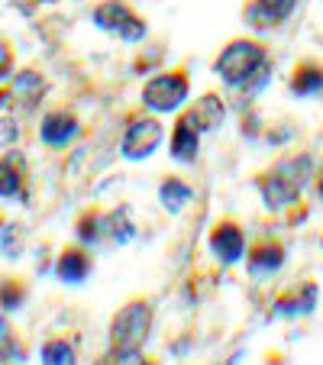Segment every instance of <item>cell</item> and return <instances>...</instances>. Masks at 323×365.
Wrapping results in <instances>:
<instances>
[{
	"label": "cell",
	"mask_w": 323,
	"mask_h": 365,
	"mask_svg": "<svg viewBox=\"0 0 323 365\" xmlns=\"http://www.w3.org/2000/svg\"><path fill=\"white\" fill-rule=\"evenodd\" d=\"M291 91L301 97H310V94H317V91H323V68L320 65H310V62L297 65L294 78H291Z\"/></svg>",
	"instance_id": "cell-16"
},
{
	"label": "cell",
	"mask_w": 323,
	"mask_h": 365,
	"mask_svg": "<svg viewBox=\"0 0 323 365\" xmlns=\"http://www.w3.org/2000/svg\"><path fill=\"white\" fill-rule=\"evenodd\" d=\"M198 149H200V130L188 117H181L172 133V155L178 162H194L198 159Z\"/></svg>",
	"instance_id": "cell-13"
},
{
	"label": "cell",
	"mask_w": 323,
	"mask_h": 365,
	"mask_svg": "<svg viewBox=\"0 0 323 365\" xmlns=\"http://www.w3.org/2000/svg\"><path fill=\"white\" fill-rule=\"evenodd\" d=\"M317 191H320V197H323V175H320V185H317Z\"/></svg>",
	"instance_id": "cell-27"
},
{
	"label": "cell",
	"mask_w": 323,
	"mask_h": 365,
	"mask_svg": "<svg viewBox=\"0 0 323 365\" xmlns=\"http://www.w3.org/2000/svg\"><path fill=\"white\" fill-rule=\"evenodd\" d=\"M101 227H103V233L111 236L113 242H130L133 240V233H136V230H133V223H130V214H126L123 207H120V210H113V214H107L101 220Z\"/></svg>",
	"instance_id": "cell-20"
},
{
	"label": "cell",
	"mask_w": 323,
	"mask_h": 365,
	"mask_svg": "<svg viewBox=\"0 0 323 365\" xmlns=\"http://www.w3.org/2000/svg\"><path fill=\"white\" fill-rule=\"evenodd\" d=\"M26 304V282L0 275V310H20Z\"/></svg>",
	"instance_id": "cell-17"
},
{
	"label": "cell",
	"mask_w": 323,
	"mask_h": 365,
	"mask_svg": "<svg viewBox=\"0 0 323 365\" xmlns=\"http://www.w3.org/2000/svg\"><path fill=\"white\" fill-rule=\"evenodd\" d=\"M162 136H165V130H162V123H158V120L139 117V120H133L130 130L123 133L120 152H123V159H130V162H143V159H149L152 152L158 149Z\"/></svg>",
	"instance_id": "cell-7"
},
{
	"label": "cell",
	"mask_w": 323,
	"mask_h": 365,
	"mask_svg": "<svg viewBox=\"0 0 323 365\" xmlns=\"http://www.w3.org/2000/svg\"><path fill=\"white\" fill-rule=\"evenodd\" d=\"M317 304V288L314 284H304V294L301 297H278L275 310L282 317H294V314H310Z\"/></svg>",
	"instance_id": "cell-19"
},
{
	"label": "cell",
	"mask_w": 323,
	"mask_h": 365,
	"mask_svg": "<svg viewBox=\"0 0 323 365\" xmlns=\"http://www.w3.org/2000/svg\"><path fill=\"white\" fill-rule=\"evenodd\" d=\"M101 220H103L101 214H84L81 220H78V240L81 242H97L101 240V233H103Z\"/></svg>",
	"instance_id": "cell-24"
},
{
	"label": "cell",
	"mask_w": 323,
	"mask_h": 365,
	"mask_svg": "<svg viewBox=\"0 0 323 365\" xmlns=\"http://www.w3.org/2000/svg\"><path fill=\"white\" fill-rule=\"evenodd\" d=\"M185 117L191 120L200 133L220 130V123H223V101H220V97H213V94H207V97H200V101L194 103Z\"/></svg>",
	"instance_id": "cell-14"
},
{
	"label": "cell",
	"mask_w": 323,
	"mask_h": 365,
	"mask_svg": "<svg viewBox=\"0 0 323 365\" xmlns=\"http://www.w3.org/2000/svg\"><path fill=\"white\" fill-rule=\"evenodd\" d=\"M0 230H4V214H0Z\"/></svg>",
	"instance_id": "cell-29"
},
{
	"label": "cell",
	"mask_w": 323,
	"mask_h": 365,
	"mask_svg": "<svg viewBox=\"0 0 323 365\" xmlns=\"http://www.w3.org/2000/svg\"><path fill=\"white\" fill-rule=\"evenodd\" d=\"M46 94V78L33 68H20L7 78V84L0 88V110H33Z\"/></svg>",
	"instance_id": "cell-4"
},
{
	"label": "cell",
	"mask_w": 323,
	"mask_h": 365,
	"mask_svg": "<svg viewBox=\"0 0 323 365\" xmlns=\"http://www.w3.org/2000/svg\"><path fill=\"white\" fill-rule=\"evenodd\" d=\"M307 178H310V159L307 155L278 162L272 172H265L259 178V191H262L265 207L268 210H278V207L297 200L301 191H304V185H307Z\"/></svg>",
	"instance_id": "cell-2"
},
{
	"label": "cell",
	"mask_w": 323,
	"mask_h": 365,
	"mask_svg": "<svg viewBox=\"0 0 323 365\" xmlns=\"http://www.w3.org/2000/svg\"><path fill=\"white\" fill-rule=\"evenodd\" d=\"M56 275L62 278L65 284H81L84 278L91 275V255L78 246L65 249V252L58 255V262H56Z\"/></svg>",
	"instance_id": "cell-12"
},
{
	"label": "cell",
	"mask_w": 323,
	"mask_h": 365,
	"mask_svg": "<svg viewBox=\"0 0 323 365\" xmlns=\"http://www.w3.org/2000/svg\"><path fill=\"white\" fill-rule=\"evenodd\" d=\"M4 242H0V246H4V255H7V259H20L23 255V242H26V233H23V227L20 223H4Z\"/></svg>",
	"instance_id": "cell-23"
},
{
	"label": "cell",
	"mask_w": 323,
	"mask_h": 365,
	"mask_svg": "<svg viewBox=\"0 0 323 365\" xmlns=\"http://www.w3.org/2000/svg\"><path fill=\"white\" fill-rule=\"evenodd\" d=\"M33 4H56V0H33Z\"/></svg>",
	"instance_id": "cell-28"
},
{
	"label": "cell",
	"mask_w": 323,
	"mask_h": 365,
	"mask_svg": "<svg viewBox=\"0 0 323 365\" xmlns=\"http://www.w3.org/2000/svg\"><path fill=\"white\" fill-rule=\"evenodd\" d=\"M94 26H101L103 33H113L126 42H139L145 36V23L126 7L123 0H103L94 7Z\"/></svg>",
	"instance_id": "cell-5"
},
{
	"label": "cell",
	"mask_w": 323,
	"mask_h": 365,
	"mask_svg": "<svg viewBox=\"0 0 323 365\" xmlns=\"http://www.w3.org/2000/svg\"><path fill=\"white\" fill-rule=\"evenodd\" d=\"M29 191V162L20 149L10 145L0 155V197L4 200H26Z\"/></svg>",
	"instance_id": "cell-8"
},
{
	"label": "cell",
	"mask_w": 323,
	"mask_h": 365,
	"mask_svg": "<svg viewBox=\"0 0 323 365\" xmlns=\"http://www.w3.org/2000/svg\"><path fill=\"white\" fill-rule=\"evenodd\" d=\"M294 4L297 0H255L252 7L246 10V20L252 23L255 29H272L282 20H288Z\"/></svg>",
	"instance_id": "cell-11"
},
{
	"label": "cell",
	"mask_w": 323,
	"mask_h": 365,
	"mask_svg": "<svg viewBox=\"0 0 323 365\" xmlns=\"http://www.w3.org/2000/svg\"><path fill=\"white\" fill-rule=\"evenodd\" d=\"M282 262H284V249L278 246V242H262V246H255L252 252H249V269H252L255 275L278 272Z\"/></svg>",
	"instance_id": "cell-15"
},
{
	"label": "cell",
	"mask_w": 323,
	"mask_h": 365,
	"mask_svg": "<svg viewBox=\"0 0 323 365\" xmlns=\"http://www.w3.org/2000/svg\"><path fill=\"white\" fill-rule=\"evenodd\" d=\"M81 136V123L71 110H48L39 123V139L52 149H65Z\"/></svg>",
	"instance_id": "cell-9"
},
{
	"label": "cell",
	"mask_w": 323,
	"mask_h": 365,
	"mask_svg": "<svg viewBox=\"0 0 323 365\" xmlns=\"http://www.w3.org/2000/svg\"><path fill=\"white\" fill-rule=\"evenodd\" d=\"M14 65H16V52L7 39H0V81H7L14 75Z\"/></svg>",
	"instance_id": "cell-25"
},
{
	"label": "cell",
	"mask_w": 323,
	"mask_h": 365,
	"mask_svg": "<svg viewBox=\"0 0 323 365\" xmlns=\"http://www.w3.org/2000/svg\"><path fill=\"white\" fill-rule=\"evenodd\" d=\"M217 75L230 84V88H240V84H249L252 78H262L268 71V56L265 48L252 39H236L230 42L227 48L217 58Z\"/></svg>",
	"instance_id": "cell-3"
},
{
	"label": "cell",
	"mask_w": 323,
	"mask_h": 365,
	"mask_svg": "<svg viewBox=\"0 0 323 365\" xmlns=\"http://www.w3.org/2000/svg\"><path fill=\"white\" fill-rule=\"evenodd\" d=\"M26 352L20 349V336H16L14 324H10L4 314H0V362H10V359H23Z\"/></svg>",
	"instance_id": "cell-21"
},
{
	"label": "cell",
	"mask_w": 323,
	"mask_h": 365,
	"mask_svg": "<svg viewBox=\"0 0 323 365\" xmlns=\"http://www.w3.org/2000/svg\"><path fill=\"white\" fill-rule=\"evenodd\" d=\"M152 307L145 301H130L111 324V356L120 362H136L143 343L149 339Z\"/></svg>",
	"instance_id": "cell-1"
},
{
	"label": "cell",
	"mask_w": 323,
	"mask_h": 365,
	"mask_svg": "<svg viewBox=\"0 0 323 365\" xmlns=\"http://www.w3.org/2000/svg\"><path fill=\"white\" fill-rule=\"evenodd\" d=\"M158 197H162V204H165L168 214H178L181 207L191 200V187H188L181 178H168L165 185L158 187Z\"/></svg>",
	"instance_id": "cell-18"
},
{
	"label": "cell",
	"mask_w": 323,
	"mask_h": 365,
	"mask_svg": "<svg viewBox=\"0 0 323 365\" xmlns=\"http://www.w3.org/2000/svg\"><path fill=\"white\" fill-rule=\"evenodd\" d=\"M210 249H213V255L220 259V262H227V265H233L236 259H242V249H246V240H242V233H240V227L236 223H220V227L210 233Z\"/></svg>",
	"instance_id": "cell-10"
},
{
	"label": "cell",
	"mask_w": 323,
	"mask_h": 365,
	"mask_svg": "<svg viewBox=\"0 0 323 365\" xmlns=\"http://www.w3.org/2000/svg\"><path fill=\"white\" fill-rule=\"evenodd\" d=\"M188 78L181 71H168V75H155L149 78V84L143 88V103L155 113H168L178 110L181 103L188 101Z\"/></svg>",
	"instance_id": "cell-6"
},
{
	"label": "cell",
	"mask_w": 323,
	"mask_h": 365,
	"mask_svg": "<svg viewBox=\"0 0 323 365\" xmlns=\"http://www.w3.org/2000/svg\"><path fill=\"white\" fill-rule=\"evenodd\" d=\"M20 139V123L14 117H0V143H16Z\"/></svg>",
	"instance_id": "cell-26"
},
{
	"label": "cell",
	"mask_w": 323,
	"mask_h": 365,
	"mask_svg": "<svg viewBox=\"0 0 323 365\" xmlns=\"http://www.w3.org/2000/svg\"><path fill=\"white\" fill-rule=\"evenodd\" d=\"M39 356H42V362H48V365H71L75 362V346L58 336V339H48L39 349Z\"/></svg>",
	"instance_id": "cell-22"
}]
</instances>
